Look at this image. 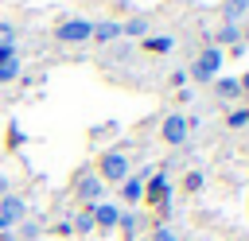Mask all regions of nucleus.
I'll return each mask as SVG.
<instances>
[{
    "label": "nucleus",
    "mask_w": 249,
    "mask_h": 241,
    "mask_svg": "<svg viewBox=\"0 0 249 241\" xmlns=\"http://www.w3.org/2000/svg\"><path fill=\"white\" fill-rule=\"evenodd\" d=\"M132 175V163H128V152L124 148H109V152H101V159H97V179L101 183H124Z\"/></svg>",
    "instance_id": "1"
},
{
    "label": "nucleus",
    "mask_w": 249,
    "mask_h": 241,
    "mask_svg": "<svg viewBox=\"0 0 249 241\" xmlns=\"http://www.w3.org/2000/svg\"><path fill=\"white\" fill-rule=\"evenodd\" d=\"M222 62H226V51H218V47H202V51L191 58L187 78H195V82H214V78L222 74Z\"/></svg>",
    "instance_id": "2"
},
{
    "label": "nucleus",
    "mask_w": 249,
    "mask_h": 241,
    "mask_svg": "<svg viewBox=\"0 0 249 241\" xmlns=\"http://www.w3.org/2000/svg\"><path fill=\"white\" fill-rule=\"evenodd\" d=\"M144 202H148L156 214L167 218V210H171V179H167L163 171H156V175L144 179Z\"/></svg>",
    "instance_id": "3"
},
{
    "label": "nucleus",
    "mask_w": 249,
    "mask_h": 241,
    "mask_svg": "<svg viewBox=\"0 0 249 241\" xmlns=\"http://www.w3.org/2000/svg\"><path fill=\"white\" fill-rule=\"evenodd\" d=\"M191 128H195V120H191L187 113H167V117L160 120V140L171 144V148H179V144H187Z\"/></svg>",
    "instance_id": "4"
},
{
    "label": "nucleus",
    "mask_w": 249,
    "mask_h": 241,
    "mask_svg": "<svg viewBox=\"0 0 249 241\" xmlns=\"http://www.w3.org/2000/svg\"><path fill=\"white\" fill-rule=\"evenodd\" d=\"M93 35V19H82V16H66L54 23V39L58 43H89Z\"/></svg>",
    "instance_id": "5"
},
{
    "label": "nucleus",
    "mask_w": 249,
    "mask_h": 241,
    "mask_svg": "<svg viewBox=\"0 0 249 241\" xmlns=\"http://www.w3.org/2000/svg\"><path fill=\"white\" fill-rule=\"evenodd\" d=\"M27 218V198H19V194H4L0 198V222H4V229H12V225H19Z\"/></svg>",
    "instance_id": "6"
},
{
    "label": "nucleus",
    "mask_w": 249,
    "mask_h": 241,
    "mask_svg": "<svg viewBox=\"0 0 249 241\" xmlns=\"http://www.w3.org/2000/svg\"><path fill=\"white\" fill-rule=\"evenodd\" d=\"M74 194H78V202L89 210V206H97V202H101V194H105V183H101L97 175H82V179H78V187H74Z\"/></svg>",
    "instance_id": "7"
},
{
    "label": "nucleus",
    "mask_w": 249,
    "mask_h": 241,
    "mask_svg": "<svg viewBox=\"0 0 249 241\" xmlns=\"http://www.w3.org/2000/svg\"><path fill=\"white\" fill-rule=\"evenodd\" d=\"M89 214H93V229H117V218H121V206L117 202H97V206H89Z\"/></svg>",
    "instance_id": "8"
},
{
    "label": "nucleus",
    "mask_w": 249,
    "mask_h": 241,
    "mask_svg": "<svg viewBox=\"0 0 249 241\" xmlns=\"http://www.w3.org/2000/svg\"><path fill=\"white\" fill-rule=\"evenodd\" d=\"M144 179H148V175H128V179L121 183V202H124V206H140V202H144Z\"/></svg>",
    "instance_id": "9"
},
{
    "label": "nucleus",
    "mask_w": 249,
    "mask_h": 241,
    "mask_svg": "<svg viewBox=\"0 0 249 241\" xmlns=\"http://www.w3.org/2000/svg\"><path fill=\"white\" fill-rule=\"evenodd\" d=\"M210 86H214L218 101H237V97H241V86H237V78H230V74H218Z\"/></svg>",
    "instance_id": "10"
},
{
    "label": "nucleus",
    "mask_w": 249,
    "mask_h": 241,
    "mask_svg": "<svg viewBox=\"0 0 249 241\" xmlns=\"http://www.w3.org/2000/svg\"><path fill=\"white\" fill-rule=\"evenodd\" d=\"M93 43H117V39H124L121 35V19H105V23H93V35H89Z\"/></svg>",
    "instance_id": "11"
},
{
    "label": "nucleus",
    "mask_w": 249,
    "mask_h": 241,
    "mask_svg": "<svg viewBox=\"0 0 249 241\" xmlns=\"http://www.w3.org/2000/svg\"><path fill=\"white\" fill-rule=\"evenodd\" d=\"M237 43H241V23H222L210 47H218V51H226V47H237Z\"/></svg>",
    "instance_id": "12"
},
{
    "label": "nucleus",
    "mask_w": 249,
    "mask_h": 241,
    "mask_svg": "<svg viewBox=\"0 0 249 241\" xmlns=\"http://www.w3.org/2000/svg\"><path fill=\"white\" fill-rule=\"evenodd\" d=\"M140 47H144L148 54H171L175 39H171V35H144V39H140Z\"/></svg>",
    "instance_id": "13"
},
{
    "label": "nucleus",
    "mask_w": 249,
    "mask_h": 241,
    "mask_svg": "<svg viewBox=\"0 0 249 241\" xmlns=\"http://www.w3.org/2000/svg\"><path fill=\"white\" fill-rule=\"evenodd\" d=\"M136 229H140V218H136L132 210H121V218H117V233H121V241H136Z\"/></svg>",
    "instance_id": "14"
},
{
    "label": "nucleus",
    "mask_w": 249,
    "mask_h": 241,
    "mask_svg": "<svg viewBox=\"0 0 249 241\" xmlns=\"http://www.w3.org/2000/svg\"><path fill=\"white\" fill-rule=\"evenodd\" d=\"M249 16V0H222V19L226 23H241Z\"/></svg>",
    "instance_id": "15"
},
{
    "label": "nucleus",
    "mask_w": 249,
    "mask_h": 241,
    "mask_svg": "<svg viewBox=\"0 0 249 241\" xmlns=\"http://www.w3.org/2000/svg\"><path fill=\"white\" fill-rule=\"evenodd\" d=\"M121 35H128V39H144V35H152V23H148L144 16H132V19L121 23Z\"/></svg>",
    "instance_id": "16"
},
{
    "label": "nucleus",
    "mask_w": 249,
    "mask_h": 241,
    "mask_svg": "<svg viewBox=\"0 0 249 241\" xmlns=\"http://www.w3.org/2000/svg\"><path fill=\"white\" fill-rule=\"evenodd\" d=\"M19 70H23V62H19V54H16V58H4V62H0V86H8V82H16V78H19Z\"/></svg>",
    "instance_id": "17"
},
{
    "label": "nucleus",
    "mask_w": 249,
    "mask_h": 241,
    "mask_svg": "<svg viewBox=\"0 0 249 241\" xmlns=\"http://www.w3.org/2000/svg\"><path fill=\"white\" fill-rule=\"evenodd\" d=\"M179 187H183L187 194H195V190H202V187H206V175H202V171H187Z\"/></svg>",
    "instance_id": "18"
},
{
    "label": "nucleus",
    "mask_w": 249,
    "mask_h": 241,
    "mask_svg": "<svg viewBox=\"0 0 249 241\" xmlns=\"http://www.w3.org/2000/svg\"><path fill=\"white\" fill-rule=\"evenodd\" d=\"M226 124H230V128H245V124H249V105H237V109H230Z\"/></svg>",
    "instance_id": "19"
},
{
    "label": "nucleus",
    "mask_w": 249,
    "mask_h": 241,
    "mask_svg": "<svg viewBox=\"0 0 249 241\" xmlns=\"http://www.w3.org/2000/svg\"><path fill=\"white\" fill-rule=\"evenodd\" d=\"M70 225H74V233H93V214H89V210H82Z\"/></svg>",
    "instance_id": "20"
},
{
    "label": "nucleus",
    "mask_w": 249,
    "mask_h": 241,
    "mask_svg": "<svg viewBox=\"0 0 249 241\" xmlns=\"http://www.w3.org/2000/svg\"><path fill=\"white\" fill-rule=\"evenodd\" d=\"M23 144H27V136H23V128H19V124H8V148L16 152V148H23Z\"/></svg>",
    "instance_id": "21"
},
{
    "label": "nucleus",
    "mask_w": 249,
    "mask_h": 241,
    "mask_svg": "<svg viewBox=\"0 0 249 241\" xmlns=\"http://www.w3.org/2000/svg\"><path fill=\"white\" fill-rule=\"evenodd\" d=\"M35 237H39V225H35L31 218H23V222H19V237H16V241H35Z\"/></svg>",
    "instance_id": "22"
},
{
    "label": "nucleus",
    "mask_w": 249,
    "mask_h": 241,
    "mask_svg": "<svg viewBox=\"0 0 249 241\" xmlns=\"http://www.w3.org/2000/svg\"><path fill=\"white\" fill-rule=\"evenodd\" d=\"M148 241H179V233H175L171 225H156V229L148 233Z\"/></svg>",
    "instance_id": "23"
},
{
    "label": "nucleus",
    "mask_w": 249,
    "mask_h": 241,
    "mask_svg": "<svg viewBox=\"0 0 249 241\" xmlns=\"http://www.w3.org/2000/svg\"><path fill=\"white\" fill-rule=\"evenodd\" d=\"M12 39H16V27L0 19V47H4V43H12Z\"/></svg>",
    "instance_id": "24"
},
{
    "label": "nucleus",
    "mask_w": 249,
    "mask_h": 241,
    "mask_svg": "<svg viewBox=\"0 0 249 241\" xmlns=\"http://www.w3.org/2000/svg\"><path fill=\"white\" fill-rule=\"evenodd\" d=\"M171 86L183 89V86H187V70H171Z\"/></svg>",
    "instance_id": "25"
},
{
    "label": "nucleus",
    "mask_w": 249,
    "mask_h": 241,
    "mask_svg": "<svg viewBox=\"0 0 249 241\" xmlns=\"http://www.w3.org/2000/svg\"><path fill=\"white\" fill-rule=\"evenodd\" d=\"M16 54H19L16 43H4V47H0V62H4V58H16Z\"/></svg>",
    "instance_id": "26"
},
{
    "label": "nucleus",
    "mask_w": 249,
    "mask_h": 241,
    "mask_svg": "<svg viewBox=\"0 0 249 241\" xmlns=\"http://www.w3.org/2000/svg\"><path fill=\"white\" fill-rule=\"evenodd\" d=\"M54 233H58V237H70V233H74V225H70V222H58V225H54Z\"/></svg>",
    "instance_id": "27"
},
{
    "label": "nucleus",
    "mask_w": 249,
    "mask_h": 241,
    "mask_svg": "<svg viewBox=\"0 0 249 241\" xmlns=\"http://www.w3.org/2000/svg\"><path fill=\"white\" fill-rule=\"evenodd\" d=\"M237 86H241V97H249V70H245V74L237 78Z\"/></svg>",
    "instance_id": "28"
},
{
    "label": "nucleus",
    "mask_w": 249,
    "mask_h": 241,
    "mask_svg": "<svg viewBox=\"0 0 249 241\" xmlns=\"http://www.w3.org/2000/svg\"><path fill=\"white\" fill-rule=\"evenodd\" d=\"M4 194H8V175L0 171V198H4Z\"/></svg>",
    "instance_id": "29"
},
{
    "label": "nucleus",
    "mask_w": 249,
    "mask_h": 241,
    "mask_svg": "<svg viewBox=\"0 0 249 241\" xmlns=\"http://www.w3.org/2000/svg\"><path fill=\"white\" fill-rule=\"evenodd\" d=\"M241 43H245V47H249V27H241Z\"/></svg>",
    "instance_id": "30"
},
{
    "label": "nucleus",
    "mask_w": 249,
    "mask_h": 241,
    "mask_svg": "<svg viewBox=\"0 0 249 241\" xmlns=\"http://www.w3.org/2000/svg\"><path fill=\"white\" fill-rule=\"evenodd\" d=\"M0 241H16V233H0Z\"/></svg>",
    "instance_id": "31"
},
{
    "label": "nucleus",
    "mask_w": 249,
    "mask_h": 241,
    "mask_svg": "<svg viewBox=\"0 0 249 241\" xmlns=\"http://www.w3.org/2000/svg\"><path fill=\"white\" fill-rule=\"evenodd\" d=\"M0 233H8V229H4V222H0Z\"/></svg>",
    "instance_id": "32"
},
{
    "label": "nucleus",
    "mask_w": 249,
    "mask_h": 241,
    "mask_svg": "<svg viewBox=\"0 0 249 241\" xmlns=\"http://www.w3.org/2000/svg\"><path fill=\"white\" fill-rule=\"evenodd\" d=\"M136 241H148V237H136Z\"/></svg>",
    "instance_id": "33"
}]
</instances>
